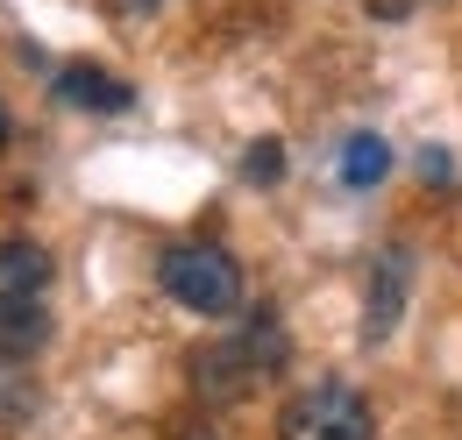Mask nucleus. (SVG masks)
I'll list each match as a JSON object with an SVG mask.
<instances>
[{"label": "nucleus", "instance_id": "obj_1", "mask_svg": "<svg viewBox=\"0 0 462 440\" xmlns=\"http://www.w3.org/2000/svg\"><path fill=\"white\" fill-rule=\"evenodd\" d=\"M157 284L171 291L185 313H207V320H221V313L242 306V263H235L228 249H214V242L171 249V256L157 263Z\"/></svg>", "mask_w": 462, "mask_h": 440}, {"label": "nucleus", "instance_id": "obj_2", "mask_svg": "<svg viewBox=\"0 0 462 440\" xmlns=\"http://www.w3.org/2000/svg\"><path fill=\"white\" fill-rule=\"evenodd\" d=\"M278 440H377V426L348 384H313L278 412Z\"/></svg>", "mask_w": 462, "mask_h": 440}, {"label": "nucleus", "instance_id": "obj_3", "mask_svg": "<svg viewBox=\"0 0 462 440\" xmlns=\"http://www.w3.org/2000/svg\"><path fill=\"white\" fill-rule=\"evenodd\" d=\"M405 284H412V256H405V249H392V256L377 263V284H370V313H363V334H370V341H384V334L399 327V313H405Z\"/></svg>", "mask_w": 462, "mask_h": 440}, {"label": "nucleus", "instance_id": "obj_4", "mask_svg": "<svg viewBox=\"0 0 462 440\" xmlns=\"http://www.w3.org/2000/svg\"><path fill=\"white\" fill-rule=\"evenodd\" d=\"M192 384H199V398H207V405H228L235 390L256 384V370L242 362V348H235V341H214V348H199V362H192Z\"/></svg>", "mask_w": 462, "mask_h": 440}, {"label": "nucleus", "instance_id": "obj_5", "mask_svg": "<svg viewBox=\"0 0 462 440\" xmlns=\"http://www.w3.org/2000/svg\"><path fill=\"white\" fill-rule=\"evenodd\" d=\"M43 284H51V256L36 242H0V306L43 298Z\"/></svg>", "mask_w": 462, "mask_h": 440}, {"label": "nucleus", "instance_id": "obj_6", "mask_svg": "<svg viewBox=\"0 0 462 440\" xmlns=\"http://www.w3.org/2000/svg\"><path fill=\"white\" fill-rule=\"evenodd\" d=\"M58 93L71 100V107H100V114H121V107H128V86H121V78H107V71H93V64L64 71Z\"/></svg>", "mask_w": 462, "mask_h": 440}, {"label": "nucleus", "instance_id": "obj_7", "mask_svg": "<svg viewBox=\"0 0 462 440\" xmlns=\"http://www.w3.org/2000/svg\"><path fill=\"white\" fill-rule=\"evenodd\" d=\"M384 170H392L384 135H348V142H342V185H348V192H370V185H384Z\"/></svg>", "mask_w": 462, "mask_h": 440}, {"label": "nucleus", "instance_id": "obj_8", "mask_svg": "<svg viewBox=\"0 0 462 440\" xmlns=\"http://www.w3.org/2000/svg\"><path fill=\"white\" fill-rule=\"evenodd\" d=\"M235 348H242V362L256 370V377H271V370H285V327L263 313V320H249V327L235 334Z\"/></svg>", "mask_w": 462, "mask_h": 440}, {"label": "nucleus", "instance_id": "obj_9", "mask_svg": "<svg viewBox=\"0 0 462 440\" xmlns=\"http://www.w3.org/2000/svg\"><path fill=\"white\" fill-rule=\"evenodd\" d=\"M43 334H51V320H43V306H36V298L0 306V355H14V362H22V355L43 341Z\"/></svg>", "mask_w": 462, "mask_h": 440}, {"label": "nucleus", "instance_id": "obj_10", "mask_svg": "<svg viewBox=\"0 0 462 440\" xmlns=\"http://www.w3.org/2000/svg\"><path fill=\"white\" fill-rule=\"evenodd\" d=\"M242 178H249V185H278V178H285V142H271V135H263V142H249Z\"/></svg>", "mask_w": 462, "mask_h": 440}, {"label": "nucleus", "instance_id": "obj_11", "mask_svg": "<svg viewBox=\"0 0 462 440\" xmlns=\"http://www.w3.org/2000/svg\"><path fill=\"white\" fill-rule=\"evenodd\" d=\"M14 412H29V377L14 370V355H0V419H14Z\"/></svg>", "mask_w": 462, "mask_h": 440}, {"label": "nucleus", "instance_id": "obj_12", "mask_svg": "<svg viewBox=\"0 0 462 440\" xmlns=\"http://www.w3.org/2000/svg\"><path fill=\"white\" fill-rule=\"evenodd\" d=\"M115 7H128V14H150V7H164V0H115Z\"/></svg>", "mask_w": 462, "mask_h": 440}, {"label": "nucleus", "instance_id": "obj_13", "mask_svg": "<svg viewBox=\"0 0 462 440\" xmlns=\"http://www.w3.org/2000/svg\"><path fill=\"white\" fill-rule=\"evenodd\" d=\"M7 135H14V121H7V100H0V150H7Z\"/></svg>", "mask_w": 462, "mask_h": 440}, {"label": "nucleus", "instance_id": "obj_14", "mask_svg": "<svg viewBox=\"0 0 462 440\" xmlns=\"http://www.w3.org/2000/svg\"><path fill=\"white\" fill-rule=\"evenodd\" d=\"M185 440H192V434H185ZM199 440H214V434H199Z\"/></svg>", "mask_w": 462, "mask_h": 440}]
</instances>
